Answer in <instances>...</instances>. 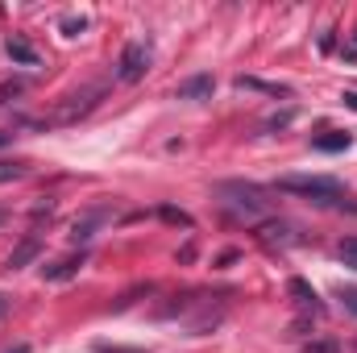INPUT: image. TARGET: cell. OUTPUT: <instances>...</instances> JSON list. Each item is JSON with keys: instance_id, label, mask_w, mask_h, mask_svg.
<instances>
[{"instance_id": "cell-1", "label": "cell", "mask_w": 357, "mask_h": 353, "mask_svg": "<svg viewBox=\"0 0 357 353\" xmlns=\"http://www.w3.org/2000/svg\"><path fill=\"white\" fill-rule=\"evenodd\" d=\"M278 191H291V195H303L320 208H345V187L328 175H282L278 179Z\"/></svg>"}, {"instance_id": "cell-2", "label": "cell", "mask_w": 357, "mask_h": 353, "mask_svg": "<svg viewBox=\"0 0 357 353\" xmlns=\"http://www.w3.org/2000/svg\"><path fill=\"white\" fill-rule=\"evenodd\" d=\"M150 63H154L150 46H146V42H129V46L121 50V63H116L121 71H116V75H121L125 84H137V80H142V75L150 71Z\"/></svg>"}, {"instance_id": "cell-3", "label": "cell", "mask_w": 357, "mask_h": 353, "mask_svg": "<svg viewBox=\"0 0 357 353\" xmlns=\"http://www.w3.org/2000/svg\"><path fill=\"white\" fill-rule=\"evenodd\" d=\"M220 195L237 208V212H250V216H262L266 212V200L254 183H220Z\"/></svg>"}, {"instance_id": "cell-4", "label": "cell", "mask_w": 357, "mask_h": 353, "mask_svg": "<svg viewBox=\"0 0 357 353\" xmlns=\"http://www.w3.org/2000/svg\"><path fill=\"white\" fill-rule=\"evenodd\" d=\"M287 291L295 295V303H299V308H307V312H316V316H324V303H320V295H316V287H307L303 278H291V283H287Z\"/></svg>"}, {"instance_id": "cell-5", "label": "cell", "mask_w": 357, "mask_h": 353, "mask_svg": "<svg viewBox=\"0 0 357 353\" xmlns=\"http://www.w3.org/2000/svg\"><path fill=\"white\" fill-rule=\"evenodd\" d=\"M212 91H216L212 75H195V80L178 84V100H212Z\"/></svg>"}, {"instance_id": "cell-6", "label": "cell", "mask_w": 357, "mask_h": 353, "mask_svg": "<svg viewBox=\"0 0 357 353\" xmlns=\"http://www.w3.org/2000/svg\"><path fill=\"white\" fill-rule=\"evenodd\" d=\"M79 266H84V254H71V258H63V262H54V266H42V274L50 283H67V278L79 274Z\"/></svg>"}, {"instance_id": "cell-7", "label": "cell", "mask_w": 357, "mask_h": 353, "mask_svg": "<svg viewBox=\"0 0 357 353\" xmlns=\"http://www.w3.org/2000/svg\"><path fill=\"white\" fill-rule=\"evenodd\" d=\"M29 258H38V237H25V241L8 254V262H4V266H8V270H21Z\"/></svg>"}, {"instance_id": "cell-8", "label": "cell", "mask_w": 357, "mask_h": 353, "mask_svg": "<svg viewBox=\"0 0 357 353\" xmlns=\"http://www.w3.org/2000/svg\"><path fill=\"white\" fill-rule=\"evenodd\" d=\"M8 54H13L17 63H25V67H33V63H38V50H33L29 42H21V38H8Z\"/></svg>"}, {"instance_id": "cell-9", "label": "cell", "mask_w": 357, "mask_h": 353, "mask_svg": "<svg viewBox=\"0 0 357 353\" xmlns=\"http://www.w3.org/2000/svg\"><path fill=\"white\" fill-rule=\"evenodd\" d=\"M316 150H328V154L349 150V133H328V137H316Z\"/></svg>"}, {"instance_id": "cell-10", "label": "cell", "mask_w": 357, "mask_h": 353, "mask_svg": "<svg viewBox=\"0 0 357 353\" xmlns=\"http://www.w3.org/2000/svg\"><path fill=\"white\" fill-rule=\"evenodd\" d=\"M337 299L345 303V312H354L357 316V287L354 283H341V287H337Z\"/></svg>"}, {"instance_id": "cell-11", "label": "cell", "mask_w": 357, "mask_h": 353, "mask_svg": "<svg viewBox=\"0 0 357 353\" xmlns=\"http://www.w3.org/2000/svg\"><path fill=\"white\" fill-rule=\"evenodd\" d=\"M337 258H341V262L349 266V270H357V237H349V241H341Z\"/></svg>"}, {"instance_id": "cell-12", "label": "cell", "mask_w": 357, "mask_h": 353, "mask_svg": "<svg viewBox=\"0 0 357 353\" xmlns=\"http://www.w3.org/2000/svg\"><path fill=\"white\" fill-rule=\"evenodd\" d=\"M63 29H67V38H75L88 29V17H63Z\"/></svg>"}, {"instance_id": "cell-13", "label": "cell", "mask_w": 357, "mask_h": 353, "mask_svg": "<svg viewBox=\"0 0 357 353\" xmlns=\"http://www.w3.org/2000/svg\"><path fill=\"white\" fill-rule=\"evenodd\" d=\"M341 54H345V63H357V33L345 42V46H341Z\"/></svg>"}, {"instance_id": "cell-14", "label": "cell", "mask_w": 357, "mask_h": 353, "mask_svg": "<svg viewBox=\"0 0 357 353\" xmlns=\"http://www.w3.org/2000/svg\"><path fill=\"white\" fill-rule=\"evenodd\" d=\"M162 216H167V220H178V225H191V220H187L183 212H175V208H162Z\"/></svg>"}, {"instance_id": "cell-15", "label": "cell", "mask_w": 357, "mask_h": 353, "mask_svg": "<svg viewBox=\"0 0 357 353\" xmlns=\"http://www.w3.org/2000/svg\"><path fill=\"white\" fill-rule=\"evenodd\" d=\"M345 104H349V108H357V91H345Z\"/></svg>"}, {"instance_id": "cell-16", "label": "cell", "mask_w": 357, "mask_h": 353, "mask_svg": "<svg viewBox=\"0 0 357 353\" xmlns=\"http://www.w3.org/2000/svg\"><path fill=\"white\" fill-rule=\"evenodd\" d=\"M4 312H8V295H0V316H4Z\"/></svg>"}, {"instance_id": "cell-17", "label": "cell", "mask_w": 357, "mask_h": 353, "mask_svg": "<svg viewBox=\"0 0 357 353\" xmlns=\"http://www.w3.org/2000/svg\"><path fill=\"white\" fill-rule=\"evenodd\" d=\"M8 353H29V345H13Z\"/></svg>"}, {"instance_id": "cell-18", "label": "cell", "mask_w": 357, "mask_h": 353, "mask_svg": "<svg viewBox=\"0 0 357 353\" xmlns=\"http://www.w3.org/2000/svg\"><path fill=\"white\" fill-rule=\"evenodd\" d=\"M100 353H129V350H108V345H100Z\"/></svg>"}, {"instance_id": "cell-19", "label": "cell", "mask_w": 357, "mask_h": 353, "mask_svg": "<svg viewBox=\"0 0 357 353\" xmlns=\"http://www.w3.org/2000/svg\"><path fill=\"white\" fill-rule=\"evenodd\" d=\"M8 142H13V137H8V133H0V146H8Z\"/></svg>"}]
</instances>
